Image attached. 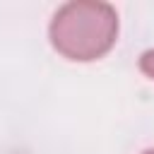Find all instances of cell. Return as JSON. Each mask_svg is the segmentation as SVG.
<instances>
[{"instance_id":"obj_3","label":"cell","mask_w":154,"mask_h":154,"mask_svg":"<svg viewBox=\"0 0 154 154\" xmlns=\"http://www.w3.org/2000/svg\"><path fill=\"white\" fill-rule=\"evenodd\" d=\"M144 154H154V149H149V152H144Z\"/></svg>"},{"instance_id":"obj_1","label":"cell","mask_w":154,"mask_h":154,"mask_svg":"<svg viewBox=\"0 0 154 154\" xmlns=\"http://www.w3.org/2000/svg\"><path fill=\"white\" fill-rule=\"evenodd\" d=\"M118 17L108 5L72 2L55 12L51 24L53 46L70 60L101 58L116 41Z\"/></svg>"},{"instance_id":"obj_2","label":"cell","mask_w":154,"mask_h":154,"mask_svg":"<svg viewBox=\"0 0 154 154\" xmlns=\"http://www.w3.org/2000/svg\"><path fill=\"white\" fill-rule=\"evenodd\" d=\"M140 67L154 79V51H149V53H144L142 55V60H140Z\"/></svg>"}]
</instances>
